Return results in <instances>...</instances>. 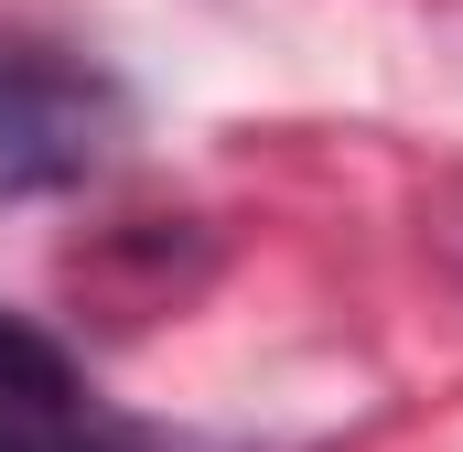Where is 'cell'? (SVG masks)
<instances>
[{"label": "cell", "instance_id": "7a4b0ae2", "mask_svg": "<svg viewBox=\"0 0 463 452\" xmlns=\"http://www.w3.org/2000/svg\"><path fill=\"white\" fill-rule=\"evenodd\" d=\"M0 452H129L87 366L22 313H0Z\"/></svg>", "mask_w": 463, "mask_h": 452}, {"label": "cell", "instance_id": "6da1fadb", "mask_svg": "<svg viewBox=\"0 0 463 452\" xmlns=\"http://www.w3.org/2000/svg\"><path fill=\"white\" fill-rule=\"evenodd\" d=\"M118 140H129V87L98 54L0 33V205L76 194L87 173H109Z\"/></svg>", "mask_w": 463, "mask_h": 452}]
</instances>
